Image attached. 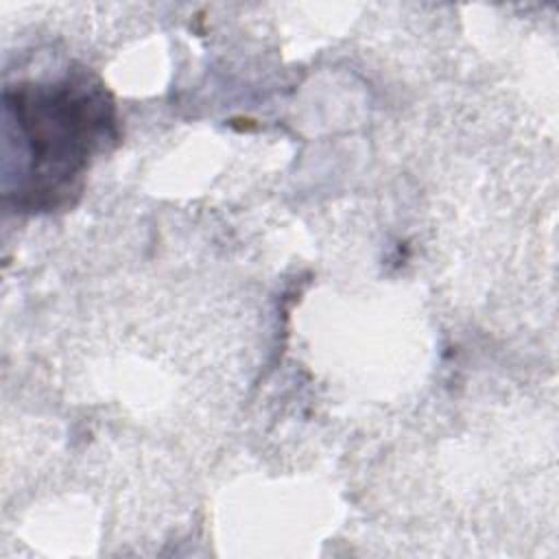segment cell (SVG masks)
<instances>
[{
  "mask_svg": "<svg viewBox=\"0 0 559 559\" xmlns=\"http://www.w3.org/2000/svg\"><path fill=\"white\" fill-rule=\"evenodd\" d=\"M114 127L111 103L98 85L59 81L17 96V131L26 144V173L33 192L68 197L94 151Z\"/></svg>",
  "mask_w": 559,
  "mask_h": 559,
  "instance_id": "cell-1",
  "label": "cell"
}]
</instances>
